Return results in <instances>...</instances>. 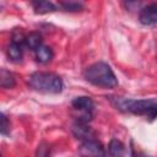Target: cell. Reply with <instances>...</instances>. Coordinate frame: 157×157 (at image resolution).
Returning a JSON list of instances; mask_svg holds the SVG:
<instances>
[{
	"label": "cell",
	"mask_w": 157,
	"mask_h": 157,
	"mask_svg": "<svg viewBox=\"0 0 157 157\" xmlns=\"http://www.w3.org/2000/svg\"><path fill=\"white\" fill-rule=\"evenodd\" d=\"M117 109L137 114L145 115L153 120L157 117V98L152 99H124V98H115L112 101Z\"/></svg>",
	"instance_id": "2"
},
{
	"label": "cell",
	"mask_w": 157,
	"mask_h": 157,
	"mask_svg": "<svg viewBox=\"0 0 157 157\" xmlns=\"http://www.w3.org/2000/svg\"><path fill=\"white\" fill-rule=\"evenodd\" d=\"M6 52H7V56L10 58V60H12L15 63L21 61V59H22V45L21 44L11 42L9 44Z\"/></svg>",
	"instance_id": "11"
},
{
	"label": "cell",
	"mask_w": 157,
	"mask_h": 157,
	"mask_svg": "<svg viewBox=\"0 0 157 157\" xmlns=\"http://www.w3.org/2000/svg\"><path fill=\"white\" fill-rule=\"evenodd\" d=\"M0 83H1L2 88H12V87H15L16 80H15L13 74H11L10 71H7L5 69H1V71H0Z\"/></svg>",
	"instance_id": "12"
},
{
	"label": "cell",
	"mask_w": 157,
	"mask_h": 157,
	"mask_svg": "<svg viewBox=\"0 0 157 157\" xmlns=\"http://www.w3.org/2000/svg\"><path fill=\"white\" fill-rule=\"evenodd\" d=\"M28 85L31 88L43 93H60L63 91V80L54 72H33L28 77Z\"/></svg>",
	"instance_id": "3"
},
{
	"label": "cell",
	"mask_w": 157,
	"mask_h": 157,
	"mask_svg": "<svg viewBox=\"0 0 157 157\" xmlns=\"http://www.w3.org/2000/svg\"><path fill=\"white\" fill-rule=\"evenodd\" d=\"M9 131H10V123H9L7 118H6V115L2 114L1 115V134L2 135H7Z\"/></svg>",
	"instance_id": "15"
},
{
	"label": "cell",
	"mask_w": 157,
	"mask_h": 157,
	"mask_svg": "<svg viewBox=\"0 0 157 157\" xmlns=\"http://www.w3.org/2000/svg\"><path fill=\"white\" fill-rule=\"evenodd\" d=\"M124 145L119 141V140H112L109 142V147H108V153L109 157H124Z\"/></svg>",
	"instance_id": "13"
},
{
	"label": "cell",
	"mask_w": 157,
	"mask_h": 157,
	"mask_svg": "<svg viewBox=\"0 0 157 157\" xmlns=\"http://www.w3.org/2000/svg\"><path fill=\"white\" fill-rule=\"evenodd\" d=\"M65 11H80L83 6L81 2H77V1H63L59 4Z\"/></svg>",
	"instance_id": "14"
},
{
	"label": "cell",
	"mask_w": 157,
	"mask_h": 157,
	"mask_svg": "<svg viewBox=\"0 0 157 157\" xmlns=\"http://www.w3.org/2000/svg\"><path fill=\"white\" fill-rule=\"evenodd\" d=\"M72 132L77 139H81L83 141L93 140V131L90 126H87L85 123H75L72 126Z\"/></svg>",
	"instance_id": "7"
},
{
	"label": "cell",
	"mask_w": 157,
	"mask_h": 157,
	"mask_svg": "<svg viewBox=\"0 0 157 157\" xmlns=\"http://www.w3.org/2000/svg\"><path fill=\"white\" fill-rule=\"evenodd\" d=\"M72 110L75 113V118L77 123H85L87 124L92 119V113H93V101L90 97H76L71 102Z\"/></svg>",
	"instance_id": "4"
},
{
	"label": "cell",
	"mask_w": 157,
	"mask_h": 157,
	"mask_svg": "<svg viewBox=\"0 0 157 157\" xmlns=\"http://www.w3.org/2000/svg\"><path fill=\"white\" fill-rule=\"evenodd\" d=\"M31 5L33 6L36 13H48L56 10V6L49 1H32Z\"/></svg>",
	"instance_id": "9"
},
{
	"label": "cell",
	"mask_w": 157,
	"mask_h": 157,
	"mask_svg": "<svg viewBox=\"0 0 157 157\" xmlns=\"http://www.w3.org/2000/svg\"><path fill=\"white\" fill-rule=\"evenodd\" d=\"M139 20L142 25H156L157 23V2H152L141 9Z\"/></svg>",
	"instance_id": "6"
},
{
	"label": "cell",
	"mask_w": 157,
	"mask_h": 157,
	"mask_svg": "<svg viewBox=\"0 0 157 157\" xmlns=\"http://www.w3.org/2000/svg\"><path fill=\"white\" fill-rule=\"evenodd\" d=\"M78 155L80 157H105V151L97 140H87L80 145Z\"/></svg>",
	"instance_id": "5"
},
{
	"label": "cell",
	"mask_w": 157,
	"mask_h": 157,
	"mask_svg": "<svg viewBox=\"0 0 157 157\" xmlns=\"http://www.w3.org/2000/svg\"><path fill=\"white\" fill-rule=\"evenodd\" d=\"M34 53H36V59H37V61H39V63H42V64L49 63V61L53 59V56H54L52 48L48 47V45H40Z\"/></svg>",
	"instance_id": "8"
},
{
	"label": "cell",
	"mask_w": 157,
	"mask_h": 157,
	"mask_svg": "<svg viewBox=\"0 0 157 157\" xmlns=\"http://www.w3.org/2000/svg\"><path fill=\"white\" fill-rule=\"evenodd\" d=\"M83 76L90 83L98 86V87L114 88L118 86V80L112 67L103 61H98V63L90 65L85 70Z\"/></svg>",
	"instance_id": "1"
},
{
	"label": "cell",
	"mask_w": 157,
	"mask_h": 157,
	"mask_svg": "<svg viewBox=\"0 0 157 157\" xmlns=\"http://www.w3.org/2000/svg\"><path fill=\"white\" fill-rule=\"evenodd\" d=\"M25 44H26L27 48L36 52L40 45H43L42 44V36L38 32H31L29 34H27Z\"/></svg>",
	"instance_id": "10"
}]
</instances>
